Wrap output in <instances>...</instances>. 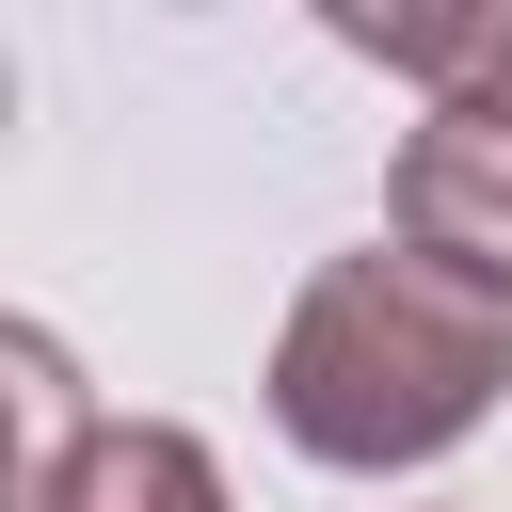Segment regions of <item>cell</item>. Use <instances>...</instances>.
Segmentation results:
<instances>
[{"instance_id": "3", "label": "cell", "mask_w": 512, "mask_h": 512, "mask_svg": "<svg viewBox=\"0 0 512 512\" xmlns=\"http://www.w3.org/2000/svg\"><path fill=\"white\" fill-rule=\"evenodd\" d=\"M32 512H224V464L176 416H96L64 448V480H32Z\"/></svg>"}, {"instance_id": "4", "label": "cell", "mask_w": 512, "mask_h": 512, "mask_svg": "<svg viewBox=\"0 0 512 512\" xmlns=\"http://www.w3.org/2000/svg\"><path fill=\"white\" fill-rule=\"evenodd\" d=\"M336 48H368V64H400V80H432V112H512V0H464V16H336Z\"/></svg>"}, {"instance_id": "2", "label": "cell", "mask_w": 512, "mask_h": 512, "mask_svg": "<svg viewBox=\"0 0 512 512\" xmlns=\"http://www.w3.org/2000/svg\"><path fill=\"white\" fill-rule=\"evenodd\" d=\"M384 208H400V256L416 272L512 304V112H432L400 144V192Z\"/></svg>"}, {"instance_id": "1", "label": "cell", "mask_w": 512, "mask_h": 512, "mask_svg": "<svg viewBox=\"0 0 512 512\" xmlns=\"http://www.w3.org/2000/svg\"><path fill=\"white\" fill-rule=\"evenodd\" d=\"M496 384H512V320L416 256H336L272 336V432L304 464H352V480L464 448L496 416Z\"/></svg>"}]
</instances>
